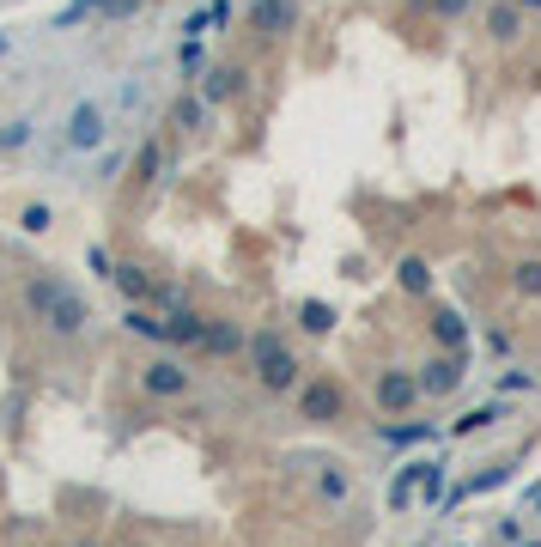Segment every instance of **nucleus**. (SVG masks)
<instances>
[{
    "label": "nucleus",
    "mask_w": 541,
    "mask_h": 547,
    "mask_svg": "<svg viewBox=\"0 0 541 547\" xmlns=\"http://www.w3.org/2000/svg\"><path fill=\"white\" fill-rule=\"evenodd\" d=\"M25 304L37 310V323H49V335H61V341H67V335H80V329L92 323V304H86L80 292H73V286L49 280V274L25 286Z\"/></svg>",
    "instance_id": "1"
},
{
    "label": "nucleus",
    "mask_w": 541,
    "mask_h": 547,
    "mask_svg": "<svg viewBox=\"0 0 541 547\" xmlns=\"http://www.w3.org/2000/svg\"><path fill=\"white\" fill-rule=\"evenodd\" d=\"M244 353H250V371H256V383H262V389H274V396L298 389V359H292V347H286L274 329H256Z\"/></svg>",
    "instance_id": "2"
},
{
    "label": "nucleus",
    "mask_w": 541,
    "mask_h": 547,
    "mask_svg": "<svg viewBox=\"0 0 541 547\" xmlns=\"http://www.w3.org/2000/svg\"><path fill=\"white\" fill-rule=\"evenodd\" d=\"M341 408H347V389H341L335 377H317V383H304V389H298V420H311V426L341 420Z\"/></svg>",
    "instance_id": "3"
},
{
    "label": "nucleus",
    "mask_w": 541,
    "mask_h": 547,
    "mask_svg": "<svg viewBox=\"0 0 541 547\" xmlns=\"http://www.w3.org/2000/svg\"><path fill=\"white\" fill-rule=\"evenodd\" d=\"M140 389H146V396H159V402H177V396H189V371L177 359H146Z\"/></svg>",
    "instance_id": "4"
},
{
    "label": "nucleus",
    "mask_w": 541,
    "mask_h": 547,
    "mask_svg": "<svg viewBox=\"0 0 541 547\" xmlns=\"http://www.w3.org/2000/svg\"><path fill=\"white\" fill-rule=\"evenodd\" d=\"M414 377H420V396H438L444 402V396H456V389H462V353H438Z\"/></svg>",
    "instance_id": "5"
},
{
    "label": "nucleus",
    "mask_w": 541,
    "mask_h": 547,
    "mask_svg": "<svg viewBox=\"0 0 541 547\" xmlns=\"http://www.w3.org/2000/svg\"><path fill=\"white\" fill-rule=\"evenodd\" d=\"M414 402H420V377L414 371H383L377 377V408L383 414H408Z\"/></svg>",
    "instance_id": "6"
},
{
    "label": "nucleus",
    "mask_w": 541,
    "mask_h": 547,
    "mask_svg": "<svg viewBox=\"0 0 541 547\" xmlns=\"http://www.w3.org/2000/svg\"><path fill=\"white\" fill-rule=\"evenodd\" d=\"M98 140H104V104H92V98L73 104V116H67V146H73V152H92Z\"/></svg>",
    "instance_id": "7"
},
{
    "label": "nucleus",
    "mask_w": 541,
    "mask_h": 547,
    "mask_svg": "<svg viewBox=\"0 0 541 547\" xmlns=\"http://www.w3.org/2000/svg\"><path fill=\"white\" fill-rule=\"evenodd\" d=\"M292 25H298V0H250V31L286 37Z\"/></svg>",
    "instance_id": "8"
},
{
    "label": "nucleus",
    "mask_w": 541,
    "mask_h": 547,
    "mask_svg": "<svg viewBox=\"0 0 541 547\" xmlns=\"http://www.w3.org/2000/svg\"><path fill=\"white\" fill-rule=\"evenodd\" d=\"M420 481H426V456L402 462L396 481H390V511H414V505H420Z\"/></svg>",
    "instance_id": "9"
},
{
    "label": "nucleus",
    "mask_w": 541,
    "mask_h": 547,
    "mask_svg": "<svg viewBox=\"0 0 541 547\" xmlns=\"http://www.w3.org/2000/svg\"><path fill=\"white\" fill-rule=\"evenodd\" d=\"M207 323L213 317H201V310H171V323H165V341H177V347H207Z\"/></svg>",
    "instance_id": "10"
},
{
    "label": "nucleus",
    "mask_w": 541,
    "mask_h": 547,
    "mask_svg": "<svg viewBox=\"0 0 541 547\" xmlns=\"http://www.w3.org/2000/svg\"><path fill=\"white\" fill-rule=\"evenodd\" d=\"M487 31H493V43H517V37H523V13L511 7V0H493Z\"/></svg>",
    "instance_id": "11"
},
{
    "label": "nucleus",
    "mask_w": 541,
    "mask_h": 547,
    "mask_svg": "<svg viewBox=\"0 0 541 547\" xmlns=\"http://www.w3.org/2000/svg\"><path fill=\"white\" fill-rule=\"evenodd\" d=\"M244 347H250V341H244L238 323H219V317L207 323V353H244Z\"/></svg>",
    "instance_id": "12"
},
{
    "label": "nucleus",
    "mask_w": 541,
    "mask_h": 547,
    "mask_svg": "<svg viewBox=\"0 0 541 547\" xmlns=\"http://www.w3.org/2000/svg\"><path fill=\"white\" fill-rule=\"evenodd\" d=\"M238 86H244V67H213V73H207V86H201V98L219 104V98H231Z\"/></svg>",
    "instance_id": "13"
},
{
    "label": "nucleus",
    "mask_w": 541,
    "mask_h": 547,
    "mask_svg": "<svg viewBox=\"0 0 541 547\" xmlns=\"http://www.w3.org/2000/svg\"><path fill=\"white\" fill-rule=\"evenodd\" d=\"M499 420H505V402H487V408H469L450 432H456V438H469V432H487V426H499Z\"/></svg>",
    "instance_id": "14"
},
{
    "label": "nucleus",
    "mask_w": 541,
    "mask_h": 547,
    "mask_svg": "<svg viewBox=\"0 0 541 547\" xmlns=\"http://www.w3.org/2000/svg\"><path fill=\"white\" fill-rule=\"evenodd\" d=\"M396 280H402V292H414V298L432 292V268H426L420 256H402V262H396Z\"/></svg>",
    "instance_id": "15"
},
{
    "label": "nucleus",
    "mask_w": 541,
    "mask_h": 547,
    "mask_svg": "<svg viewBox=\"0 0 541 547\" xmlns=\"http://www.w3.org/2000/svg\"><path fill=\"white\" fill-rule=\"evenodd\" d=\"M450 493V462H432L426 456V481H420V505H438Z\"/></svg>",
    "instance_id": "16"
},
{
    "label": "nucleus",
    "mask_w": 541,
    "mask_h": 547,
    "mask_svg": "<svg viewBox=\"0 0 541 547\" xmlns=\"http://www.w3.org/2000/svg\"><path fill=\"white\" fill-rule=\"evenodd\" d=\"M110 280H116V286H122L134 304H140V298H152V274H146V268H134V262H128V268H116Z\"/></svg>",
    "instance_id": "17"
},
{
    "label": "nucleus",
    "mask_w": 541,
    "mask_h": 547,
    "mask_svg": "<svg viewBox=\"0 0 541 547\" xmlns=\"http://www.w3.org/2000/svg\"><path fill=\"white\" fill-rule=\"evenodd\" d=\"M298 323L311 329V335H329V329H335V310L317 304V298H304V304H298Z\"/></svg>",
    "instance_id": "18"
},
{
    "label": "nucleus",
    "mask_w": 541,
    "mask_h": 547,
    "mask_svg": "<svg viewBox=\"0 0 541 547\" xmlns=\"http://www.w3.org/2000/svg\"><path fill=\"white\" fill-rule=\"evenodd\" d=\"M432 335L444 341V353H462V317H456V310H438V317H432Z\"/></svg>",
    "instance_id": "19"
},
{
    "label": "nucleus",
    "mask_w": 541,
    "mask_h": 547,
    "mask_svg": "<svg viewBox=\"0 0 541 547\" xmlns=\"http://www.w3.org/2000/svg\"><path fill=\"white\" fill-rule=\"evenodd\" d=\"M426 432H432L426 420H408V426H377V438H383V444H420Z\"/></svg>",
    "instance_id": "20"
},
{
    "label": "nucleus",
    "mask_w": 541,
    "mask_h": 547,
    "mask_svg": "<svg viewBox=\"0 0 541 547\" xmlns=\"http://www.w3.org/2000/svg\"><path fill=\"white\" fill-rule=\"evenodd\" d=\"M128 329H134V335H146V341H165V323L152 317V310H140V304L128 310Z\"/></svg>",
    "instance_id": "21"
},
{
    "label": "nucleus",
    "mask_w": 541,
    "mask_h": 547,
    "mask_svg": "<svg viewBox=\"0 0 541 547\" xmlns=\"http://www.w3.org/2000/svg\"><path fill=\"white\" fill-rule=\"evenodd\" d=\"M201 116H207V98H177V110H171L177 128H201Z\"/></svg>",
    "instance_id": "22"
},
{
    "label": "nucleus",
    "mask_w": 541,
    "mask_h": 547,
    "mask_svg": "<svg viewBox=\"0 0 541 547\" xmlns=\"http://www.w3.org/2000/svg\"><path fill=\"white\" fill-rule=\"evenodd\" d=\"M511 286H517L523 298H535V292H541V262H517V274H511Z\"/></svg>",
    "instance_id": "23"
},
{
    "label": "nucleus",
    "mask_w": 541,
    "mask_h": 547,
    "mask_svg": "<svg viewBox=\"0 0 541 547\" xmlns=\"http://www.w3.org/2000/svg\"><path fill=\"white\" fill-rule=\"evenodd\" d=\"M317 487H323V499H347V493H353V481L341 475V468H323V481H317Z\"/></svg>",
    "instance_id": "24"
},
{
    "label": "nucleus",
    "mask_w": 541,
    "mask_h": 547,
    "mask_svg": "<svg viewBox=\"0 0 541 547\" xmlns=\"http://www.w3.org/2000/svg\"><path fill=\"white\" fill-rule=\"evenodd\" d=\"M177 61H183V73H201V61H207V55H201V37H189V43L177 49Z\"/></svg>",
    "instance_id": "25"
},
{
    "label": "nucleus",
    "mask_w": 541,
    "mask_h": 547,
    "mask_svg": "<svg viewBox=\"0 0 541 547\" xmlns=\"http://www.w3.org/2000/svg\"><path fill=\"white\" fill-rule=\"evenodd\" d=\"M469 7H475V0H432V13H438V19H462Z\"/></svg>",
    "instance_id": "26"
},
{
    "label": "nucleus",
    "mask_w": 541,
    "mask_h": 547,
    "mask_svg": "<svg viewBox=\"0 0 541 547\" xmlns=\"http://www.w3.org/2000/svg\"><path fill=\"white\" fill-rule=\"evenodd\" d=\"M499 389H511V396H517V389H535V377H529V371H505Z\"/></svg>",
    "instance_id": "27"
},
{
    "label": "nucleus",
    "mask_w": 541,
    "mask_h": 547,
    "mask_svg": "<svg viewBox=\"0 0 541 547\" xmlns=\"http://www.w3.org/2000/svg\"><path fill=\"white\" fill-rule=\"evenodd\" d=\"M25 231H49V207H25Z\"/></svg>",
    "instance_id": "28"
},
{
    "label": "nucleus",
    "mask_w": 541,
    "mask_h": 547,
    "mask_svg": "<svg viewBox=\"0 0 541 547\" xmlns=\"http://www.w3.org/2000/svg\"><path fill=\"white\" fill-rule=\"evenodd\" d=\"M511 7H517V13H541V0H511Z\"/></svg>",
    "instance_id": "29"
},
{
    "label": "nucleus",
    "mask_w": 541,
    "mask_h": 547,
    "mask_svg": "<svg viewBox=\"0 0 541 547\" xmlns=\"http://www.w3.org/2000/svg\"><path fill=\"white\" fill-rule=\"evenodd\" d=\"M529 511H541V487H535V493H529Z\"/></svg>",
    "instance_id": "30"
},
{
    "label": "nucleus",
    "mask_w": 541,
    "mask_h": 547,
    "mask_svg": "<svg viewBox=\"0 0 541 547\" xmlns=\"http://www.w3.org/2000/svg\"><path fill=\"white\" fill-rule=\"evenodd\" d=\"M73 547H98V541H73Z\"/></svg>",
    "instance_id": "31"
}]
</instances>
